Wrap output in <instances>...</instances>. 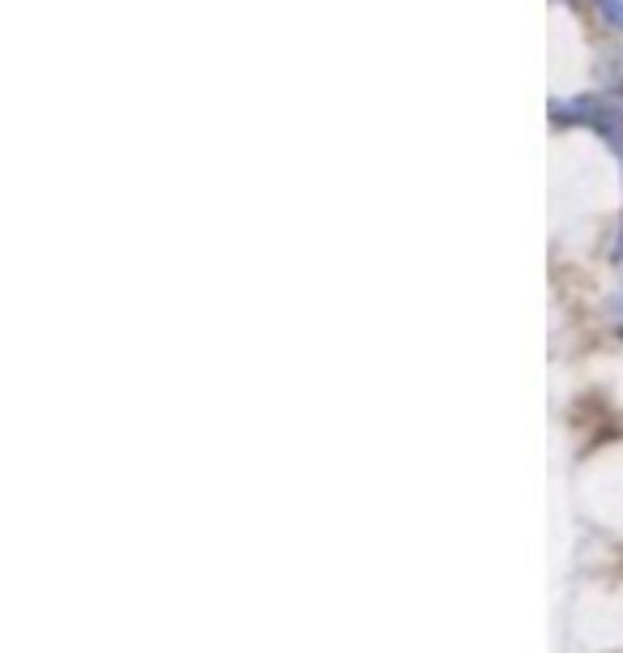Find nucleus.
<instances>
[{
  "label": "nucleus",
  "instance_id": "obj_1",
  "mask_svg": "<svg viewBox=\"0 0 623 653\" xmlns=\"http://www.w3.org/2000/svg\"><path fill=\"white\" fill-rule=\"evenodd\" d=\"M602 4V13H606V22H615L623 31V0H598Z\"/></svg>",
  "mask_w": 623,
  "mask_h": 653
}]
</instances>
